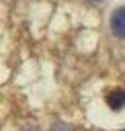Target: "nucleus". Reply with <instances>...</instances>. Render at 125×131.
<instances>
[{
    "label": "nucleus",
    "instance_id": "obj_1",
    "mask_svg": "<svg viewBox=\"0 0 125 131\" xmlns=\"http://www.w3.org/2000/svg\"><path fill=\"white\" fill-rule=\"evenodd\" d=\"M111 29H113V33L117 37L125 39V6H121V8H117L113 12V16H111Z\"/></svg>",
    "mask_w": 125,
    "mask_h": 131
},
{
    "label": "nucleus",
    "instance_id": "obj_2",
    "mask_svg": "<svg viewBox=\"0 0 125 131\" xmlns=\"http://www.w3.org/2000/svg\"><path fill=\"white\" fill-rule=\"evenodd\" d=\"M109 102H111V106H121L123 102H125V92H115L113 96H109Z\"/></svg>",
    "mask_w": 125,
    "mask_h": 131
},
{
    "label": "nucleus",
    "instance_id": "obj_3",
    "mask_svg": "<svg viewBox=\"0 0 125 131\" xmlns=\"http://www.w3.org/2000/svg\"><path fill=\"white\" fill-rule=\"evenodd\" d=\"M49 131H74V127H70V125H66V123H57V125H53Z\"/></svg>",
    "mask_w": 125,
    "mask_h": 131
}]
</instances>
